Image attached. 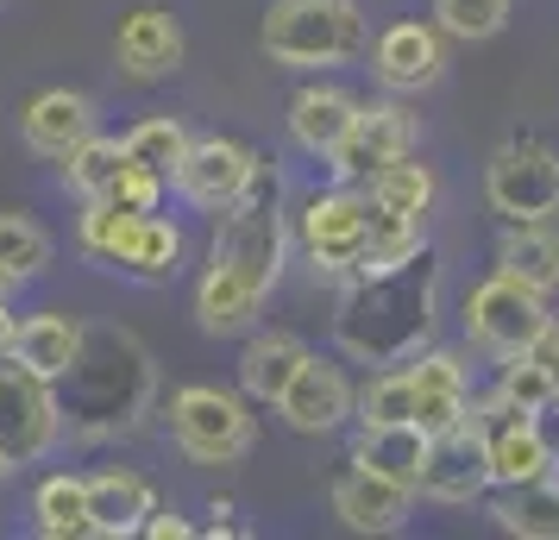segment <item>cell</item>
Returning a JSON list of instances; mask_svg holds the SVG:
<instances>
[{
  "instance_id": "6da1fadb",
  "label": "cell",
  "mask_w": 559,
  "mask_h": 540,
  "mask_svg": "<svg viewBox=\"0 0 559 540\" xmlns=\"http://www.w3.org/2000/svg\"><path fill=\"white\" fill-rule=\"evenodd\" d=\"M283 245H289V227H283V177H277L271 157H258L246 195L214 214V245H207L202 289H195L202 334H214V339L252 334L264 296L283 277Z\"/></svg>"
},
{
  "instance_id": "7a4b0ae2",
  "label": "cell",
  "mask_w": 559,
  "mask_h": 540,
  "mask_svg": "<svg viewBox=\"0 0 559 540\" xmlns=\"http://www.w3.org/2000/svg\"><path fill=\"white\" fill-rule=\"evenodd\" d=\"M433 309H440V252L421 245L390 271H353V289L333 314V339L358 364H408L433 334Z\"/></svg>"
},
{
  "instance_id": "3957f363",
  "label": "cell",
  "mask_w": 559,
  "mask_h": 540,
  "mask_svg": "<svg viewBox=\"0 0 559 540\" xmlns=\"http://www.w3.org/2000/svg\"><path fill=\"white\" fill-rule=\"evenodd\" d=\"M63 384V421H76L82 434H114V428H132L145 403H152V359L145 346L120 327H88L82 334V359L57 377Z\"/></svg>"
},
{
  "instance_id": "277c9868",
  "label": "cell",
  "mask_w": 559,
  "mask_h": 540,
  "mask_svg": "<svg viewBox=\"0 0 559 540\" xmlns=\"http://www.w3.org/2000/svg\"><path fill=\"white\" fill-rule=\"evenodd\" d=\"M371 32L358 0H271L264 13V57L283 70H340L365 57Z\"/></svg>"
},
{
  "instance_id": "5b68a950",
  "label": "cell",
  "mask_w": 559,
  "mask_h": 540,
  "mask_svg": "<svg viewBox=\"0 0 559 540\" xmlns=\"http://www.w3.org/2000/svg\"><path fill=\"white\" fill-rule=\"evenodd\" d=\"M170 434L195 465H239L252 453V409L221 384H189L170 396Z\"/></svg>"
},
{
  "instance_id": "8992f818",
  "label": "cell",
  "mask_w": 559,
  "mask_h": 540,
  "mask_svg": "<svg viewBox=\"0 0 559 540\" xmlns=\"http://www.w3.org/2000/svg\"><path fill=\"white\" fill-rule=\"evenodd\" d=\"M365 232H371V202L353 182H333L328 195H308L302 214H296V239H302L308 264L328 277H353L365 264Z\"/></svg>"
},
{
  "instance_id": "52a82bcc",
  "label": "cell",
  "mask_w": 559,
  "mask_h": 540,
  "mask_svg": "<svg viewBox=\"0 0 559 540\" xmlns=\"http://www.w3.org/2000/svg\"><path fill=\"white\" fill-rule=\"evenodd\" d=\"M484 195L503 220H547L559 214V152L540 139H509L484 164Z\"/></svg>"
},
{
  "instance_id": "ba28073f",
  "label": "cell",
  "mask_w": 559,
  "mask_h": 540,
  "mask_svg": "<svg viewBox=\"0 0 559 540\" xmlns=\"http://www.w3.org/2000/svg\"><path fill=\"white\" fill-rule=\"evenodd\" d=\"M57 434H63L57 384H45L20 359H0V453H7V465L45 459L57 446Z\"/></svg>"
},
{
  "instance_id": "9c48e42d",
  "label": "cell",
  "mask_w": 559,
  "mask_h": 540,
  "mask_svg": "<svg viewBox=\"0 0 559 540\" xmlns=\"http://www.w3.org/2000/svg\"><path fill=\"white\" fill-rule=\"evenodd\" d=\"M554 314H547V296L528 284H515V277H490L465 296V339L484 346L490 359H509V352H528L534 334L547 327Z\"/></svg>"
},
{
  "instance_id": "30bf717a",
  "label": "cell",
  "mask_w": 559,
  "mask_h": 540,
  "mask_svg": "<svg viewBox=\"0 0 559 540\" xmlns=\"http://www.w3.org/2000/svg\"><path fill=\"white\" fill-rule=\"evenodd\" d=\"M408 152H415V113L403 101H358L346 139L328 157V170H333V182H353L358 189L365 177H378L383 164H396Z\"/></svg>"
},
{
  "instance_id": "8fae6325",
  "label": "cell",
  "mask_w": 559,
  "mask_h": 540,
  "mask_svg": "<svg viewBox=\"0 0 559 540\" xmlns=\"http://www.w3.org/2000/svg\"><path fill=\"white\" fill-rule=\"evenodd\" d=\"M252 170H258V152H252V145L207 132V139H189V152H182V164H177V177H170V189H177L189 207H202V214H221V207H233L239 195H246Z\"/></svg>"
},
{
  "instance_id": "7c38bea8",
  "label": "cell",
  "mask_w": 559,
  "mask_h": 540,
  "mask_svg": "<svg viewBox=\"0 0 559 540\" xmlns=\"http://www.w3.org/2000/svg\"><path fill=\"white\" fill-rule=\"evenodd\" d=\"M484 490H490V446H484L478 415H472V421H459V428L428 434L415 496H433V503H478Z\"/></svg>"
},
{
  "instance_id": "4fadbf2b",
  "label": "cell",
  "mask_w": 559,
  "mask_h": 540,
  "mask_svg": "<svg viewBox=\"0 0 559 540\" xmlns=\"http://www.w3.org/2000/svg\"><path fill=\"white\" fill-rule=\"evenodd\" d=\"M472 415H478L484 446H490V490L534 484V478L559 471L554 453H547V440H540V428H534V415L503 409V403H490V396H484V403H472Z\"/></svg>"
},
{
  "instance_id": "5bb4252c",
  "label": "cell",
  "mask_w": 559,
  "mask_h": 540,
  "mask_svg": "<svg viewBox=\"0 0 559 540\" xmlns=\"http://www.w3.org/2000/svg\"><path fill=\"white\" fill-rule=\"evenodd\" d=\"M371 70L390 95H421L440 82L447 70V45H440V26L428 20H396V26L378 32V45H371Z\"/></svg>"
},
{
  "instance_id": "9a60e30c",
  "label": "cell",
  "mask_w": 559,
  "mask_h": 540,
  "mask_svg": "<svg viewBox=\"0 0 559 540\" xmlns=\"http://www.w3.org/2000/svg\"><path fill=\"white\" fill-rule=\"evenodd\" d=\"M353 396L358 389L346 384V371L328 359H314L308 352L302 371L289 377V389L277 396V415L296 428V434H333L340 421H353Z\"/></svg>"
},
{
  "instance_id": "2e32d148",
  "label": "cell",
  "mask_w": 559,
  "mask_h": 540,
  "mask_svg": "<svg viewBox=\"0 0 559 540\" xmlns=\"http://www.w3.org/2000/svg\"><path fill=\"white\" fill-rule=\"evenodd\" d=\"M408 377H415V428L421 434L472 421V371L459 352H415Z\"/></svg>"
},
{
  "instance_id": "e0dca14e",
  "label": "cell",
  "mask_w": 559,
  "mask_h": 540,
  "mask_svg": "<svg viewBox=\"0 0 559 540\" xmlns=\"http://www.w3.org/2000/svg\"><path fill=\"white\" fill-rule=\"evenodd\" d=\"M114 51H120V70L132 82H164L182 70V26L164 7H132L127 20H120Z\"/></svg>"
},
{
  "instance_id": "ac0fdd59",
  "label": "cell",
  "mask_w": 559,
  "mask_h": 540,
  "mask_svg": "<svg viewBox=\"0 0 559 540\" xmlns=\"http://www.w3.org/2000/svg\"><path fill=\"white\" fill-rule=\"evenodd\" d=\"M408 503H415V490L396 484V478H378V471H365V465H353V471L333 484V515H340L353 535H396L408 521Z\"/></svg>"
},
{
  "instance_id": "d6986e66",
  "label": "cell",
  "mask_w": 559,
  "mask_h": 540,
  "mask_svg": "<svg viewBox=\"0 0 559 540\" xmlns=\"http://www.w3.org/2000/svg\"><path fill=\"white\" fill-rule=\"evenodd\" d=\"M88 132H95V107H88V95H76V88H45V95H32L26 113H20L26 152L57 157V164L76 152Z\"/></svg>"
},
{
  "instance_id": "ffe728a7",
  "label": "cell",
  "mask_w": 559,
  "mask_h": 540,
  "mask_svg": "<svg viewBox=\"0 0 559 540\" xmlns=\"http://www.w3.org/2000/svg\"><path fill=\"white\" fill-rule=\"evenodd\" d=\"M353 113H358V95L333 88V82H308V88L289 95V113H283V120H289V139H296L308 157L328 164L333 145H340L346 127H353Z\"/></svg>"
},
{
  "instance_id": "44dd1931",
  "label": "cell",
  "mask_w": 559,
  "mask_h": 540,
  "mask_svg": "<svg viewBox=\"0 0 559 540\" xmlns=\"http://www.w3.org/2000/svg\"><path fill=\"white\" fill-rule=\"evenodd\" d=\"M302 359H308V346L296 334H258L252 327L246 352H239V389H246L252 403H271V409H277V396L289 389V377L302 371Z\"/></svg>"
},
{
  "instance_id": "7402d4cb",
  "label": "cell",
  "mask_w": 559,
  "mask_h": 540,
  "mask_svg": "<svg viewBox=\"0 0 559 540\" xmlns=\"http://www.w3.org/2000/svg\"><path fill=\"white\" fill-rule=\"evenodd\" d=\"M82 321H70V314H32V321H20V334H13V359L26 364V371H38L45 384H57L70 364L82 359Z\"/></svg>"
},
{
  "instance_id": "603a6c76",
  "label": "cell",
  "mask_w": 559,
  "mask_h": 540,
  "mask_svg": "<svg viewBox=\"0 0 559 540\" xmlns=\"http://www.w3.org/2000/svg\"><path fill=\"white\" fill-rule=\"evenodd\" d=\"M421 453H428V434L415 421H383V428H358L353 440V465L378 471V478H396V484H421Z\"/></svg>"
},
{
  "instance_id": "cb8c5ba5",
  "label": "cell",
  "mask_w": 559,
  "mask_h": 540,
  "mask_svg": "<svg viewBox=\"0 0 559 540\" xmlns=\"http://www.w3.org/2000/svg\"><path fill=\"white\" fill-rule=\"evenodd\" d=\"M497 271L515 284L554 296L559 289V232H547V220H509L503 245H497Z\"/></svg>"
},
{
  "instance_id": "d4e9b609",
  "label": "cell",
  "mask_w": 559,
  "mask_h": 540,
  "mask_svg": "<svg viewBox=\"0 0 559 540\" xmlns=\"http://www.w3.org/2000/svg\"><path fill=\"white\" fill-rule=\"evenodd\" d=\"M490 515L503 535L522 540H559V471L534 478V484H509L490 496Z\"/></svg>"
},
{
  "instance_id": "484cf974",
  "label": "cell",
  "mask_w": 559,
  "mask_h": 540,
  "mask_svg": "<svg viewBox=\"0 0 559 540\" xmlns=\"http://www.w3.org/2000/svg\"><path fill=\"white\" fill-rule=\"evenodd\" d=\"M88 515H95V535H139L145 515H152V484L139 471H95L88 478Z\"/></svg>"
},
{
  "instance_id": "4316f807",
  "label": "cell",
  "mask_w": 559,
  "mask_h": 540,
  "mask_svg": "<svg viewBox=\"0 0 559 540\" xmlns=\"http://www.w3.org/2000/svg\"><path fill=\"white\" fill-rule=\"evenodd\" d=\"M182 264V227L177 220H164V214H139L127 232V245L114 257V271H127V277H145V284H164V277H177Z\"/></svg>"
},
{
  "instance_id": "83f0119b",
  "label": "cell",
  "mask_w": 559,
  "mask_h": 540,
  "mask_svg": "<svg viewBox=\"0 0 559 540\" xmlns=\"http://www.w3.org/2000/svg\"><path fill=\"white\" fill-rule=\"evenodd\" d=\"M358 189H365L371 207H390V214H408V220H428L433 195H440V177H433V164H421V157L408 152V157H396V164H383L378 177H365Z\"/></svg>"
},
{
  "instance_id": "f1b7e54d",
  "label": "cell",
  "mask_w": 559,
  "mask_h": 540,
  "mask_svg": "<svg viewBox=\"0 0 559 540\" xmlns=\"http://www.w3.org/2000/svg\"><path fill=\"white\" fill-rule=\"evenodd\" d=\"M32 521H38V535H51V540H88L95 535V515H88V478H70V471L45 478L38 496H32Z\"/></svg>"
},
{
  "instance_id": "f546056e",
  "label": "cell",
  "mask_w": 559,
  "mask_h": 540,
  "mask_svg": "<svg viewBox=\"0 0 559 540\" xmlns=\"http://www.w3.org/2000/svg\"><path fill=\"white\" fill-rule=\"evenodd\" d=\"M353 421L358 428H383V421H415V377L408 364H383L371 384L353 396Z\"/></svg>"
},
{
  "instance_id": "4dcf8cb0",
  "label": "cell",
  "mask_w": 559,
  "mask_h": 540,
  "mask_svg": "<svg viewBox=\"0 0 559 540\" xmlns=\"http://www.w3.org/2000/svg\"><path fill=\"white\" fill-rule=\"evenodd\" d=\"M120 164H127V145H120V139H102V132H88L76 152L63 157V182L76 189L82 202H102L107 189H114V177H120Z\"/></svg>"
},
{
  "instance_id": "1f68e13d",
  "label": "cell",
  "mask_w": 559,
  "mask_h": 540,
  "mask_svg": "<svg viewBox=\"0 0 559 540\" xmlns=\"http://www.w3.org/2000/svg\"><path fill=\"white\" fill-rule=\"evenodd\" d=\"M428 245V220H408V214H390V207H371V232H365V264L358 271H390Z\"/></svg>"
},
{
  "instance_id": "d6a6232c",
  "label": "cell",
  "mask_w": 559,
  "mask_h": 540,
  "mask_svg": "<svg viewBox=\"0 0 559 540\" xmlns=\"http://www.w3.org/2000/svg\"><path fill=\"white\" fill-rule=\"evenodd\" d=\"M120 145H127L132 164H152V170H164V177H177L182 152H189V127H182L177 113H152V120H139Z\"/></svg>"
},
{
  "instance_id": "836d02e7",
  "label": "cell",
  "mask_w": 559,
  "mask_h": 540,
  "mask_svg": "<svg viewBox=\"0 0 559 540\" xmlns=\"http://www.w3.org/2000/svg\"><path fill=\"white\" fill-rule=\"evenodd\" d=\"M0 264L32 284V277H45V264H51V232L26 220V214H0Z\"/></svg>"
},
{
  "instance_id": "e575fe53",
  "label": "cell",
  "mask_w": 559,
  "mask_h": 540,
  "mask_svg": "<svg viewBox=\"0 0 559 540\" xmlns=\"http://www.w3.org/2000/svg\"><path fill=\"white\" fill-rule=\"evenodd\" d=\"M503 20H509V0H433V26L447 38H465V45L497 38Z\"/></svg>"
},
{
  "instance_id": "d590c367",
  "label": "cell",
  "mask_w": 559,
  "mask_h": 540,
  "mask_svg": "<svg viewBox=\"0 0 559 540\" xmlns=\"http://www.w3.org/2000/svg\"><path fill=\"white\" fill-rule=\"evenodd\" d=\"M554 396V384H547V371L528 359V352H509L503 359V377H497V389H490V403H503V409H522L534 415L540 403Z\"/></svg>"
},
{
  "instance_id": "8d00e7d4",
  "label": "cell",
  "mask_w": 559,
  "mask_h": 540,
  "mask_svg": "<svg viewBox=\"0 0 559 540\" xmlns=\"http://www.w3.org/2000/svg\"><path fill=\"white\" fill-rule=\"evenodd\" d=\"M164 189H170V177L164 170H152V164H120V177H114V189H107L102 202H120L132 207V214H157L164 207Z\"/></svg>"
},
{
  "instance_id": "74e56055",
  "label": "cell",
  "mask_w": 559,
  "mask_h": 540,
  "mask_svg": "<svg viewBox=\"0 0 559 540\" xmlns=\"http://www.w3.org/2000/svg\"><path fill=\"white\" fill-rule=\"evenodd\" d=\"M528 359L540 364V371H547V384L559 389V321H547V327H540V334H534Z\"/></svg>"
},
{
  "instance_id": "f35d334b",
  "label": "cell",
  "mask_w": 559,
  "mask_h": 540,
  "mask_svg": "<svg viewBox=\"0 0 559 540\" xmlns=\"http://www.w3.org/2000/svg\"><path fill=\"white\" fill-rule=\"evenodd\" d=\"M139 535H152V540H182V535H195V528H189V521H182L177 509H152Z\"/></svg>"
},
{
  "instance_id": "ab89813d",
  "label": "cell",
  "mask_w": 559,
  "mask_h": 540,
  "mask_svg": "<svg viewBox=\"0 0 559 540\" xmlns=\"http://www.w3.org/2000/svg\"><path fill=\"white\" fill-rule=\"evenodd\" d=\"M534 428H540V440H547V453H554V465H559V389L534 409Z\"/></svg>"
},
{
  "instance_id": "60d3db41",
  "label": "cell",
  "mask_w": 559,
  "mask_h": 540,
  "mask_svg": "<svg viewBox=\"0 0 559 540\" xmlns=\"http://www.w3.org/2000/svg\"><path fill=\"white\" fill-rule=\"evenodd\" d=\"M13 334H20V321H13L7 302H0V359H13Z\"/></svg>"
},
{
  "instance_id": "b9f144b4",
  "label": "cell",
  "mask_w": 559,
  "mask_h": 540,
  "mask_svg": "<svg viewBox=\"0 0 559 540\" xmlns=\"http://www.w3.org/2000/svg\"><path fill=\"white\" fill-rule=\"evenodd\" d=\"M13 289H20V277H13V271L0 264V302H13Z\"/></svg>"
},
{
  "instance_id": "7bdbcfd3",
  "label": "cell",
  "mask_w": 559,
  "mask_h": 540,
  "mask_svg": "<svg viewBox=\"0 0 559 540\" xmlns=\"http://www.w3.org/2000/svg\"><path fill=\"white\" fill-rule=\"evenodd\" d=\"M7 471H13V465H7V453H0V478H7Z\"/></svg>"
}]
</instances>
